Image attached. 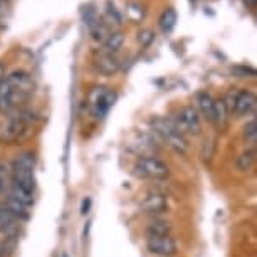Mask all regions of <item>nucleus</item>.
<instances>
[{"mask_svg": "<svg viewBox=\"0 0 257 257\" xmlns=\"http://www.w3.org/2000/svg\"><path fill=\"white\" fill-rule=\"evenodd\" d=\"M152 132L162 140V142L175 150L177 153H185L188 148V143L185 137L175 128V124L172 123V119L167 118H155L152 121Z\"/></svg>", "mask_w": 257, "mask_h": 257, "instance_id": "1", "label": "nucleus"}, {"mask_svg": "<svg viewBox=\"0 0 257 257\" xmlns=\"http://www.w3.org/2000/svg\"><path fill=\"white\" fill-rule=\"evenodd\" d=\"M135 170H137L140 177L153 178V180H163V178H167L170 175L168 165L155 157L138 158L137 165H135Z\"/></svg>", "mask_w": 257, "mask_h": 257, "instance_id": "2", "label": "nucleus"}, {"mask_svg": "<svg viewBox=\"0 0 257 257\" xmlns=\"http://www.w3.org/2000/svg\"><path fill=\"white\" fill-rule=\"evenodd\" d=\"M128 148H130V152H133L140 158L155 157V153L160 150L157 140L153 138V135L143 133V132H137L128 140Z\"/></svg>", "mask_w": 257, "mask_h": 257, "instance_id": "3", "label": "nucleus"}, {"mask_svg": "<svg viewBox=\"0 0 257 257\" xmlns=\"http://www.w3.org/2000/svg\"><path fill=\"white\" fill-rule=\"evenodd\" d=\"M116 101V93L109 91L106 88H94L89 94V103H91V113L96 118H103L108 113L111 106Z\"/></svg>", "mask_w": 257, "mask_h": 257, "instance_id": "4", "label": "nucleus"}, {"mask_svg": "<svg viewBox=\"0 0 257 257\" xmlns=\"http://www.w3.org/2000/svg\"><path fill=\"white\" fill-rule=\"evenodd\" d=\"M175 124V128L183 133H188V135H200L202 132V124H200V118H198L197 111L192 108V106H187L183 108L180 113L177 114V118L172 121Z\"/></svg>", "mask_w": 257, "mask_h": 257, "instance_id": "5", "label": "nucleus"}, {"mask_svg": "<svg viewBox=\"0 0 257 257\" xmlns=\"http://www.w3.org/2000/svg\"><path fill=\"white\" fill-rule=\"evenodd\" d=\"M147 247L152 254H157V255H173L177 252V242L170 235L148 237Z\"/></svg>", "mask_w": 257, "mask_h": 257, "instance_id": "6", "label": "nucleus"}, {"mask_svg": "<svg viewBox=\"0 0 257 257\" xmlns=\"http://www.w3.org/2000/svg\"><path fill=\"white\" fill-rule=\"evenodd\" d=\"M140 205L145 212L148 213H160V212H167L168 210V197L162 192H148L147 195L142 198Z\"/></svg>", "mask_w": 257, "mask_h": 257, "instance_id": "7", "label": "nucleus"}, {"mask_svg": "<svg viewBox=\"0 0 257 257\" xmlns=\"http://www.w3.org/2000/svg\"><path fill=\"white\" fill-rule=\"evenodd\" d=\"M7 81L12 84V88L21 93L22 96H27L29 93H32L34 89V82L31 79V76L24 71H16L7 77Z\"/></svg>", "mask_w": 257, "mask_h": 257, "instance_id": "8", "label": "nucleus"}, {"mask_svg": "<svg viewBox=\"0 0 257 257\" xmlns=\"http://www.w3.org/2000/svg\"><path fill=\"white\" fill-rule=\"evenodd\" d=\"M255 108V96L250 91H239L235 98V106H234V113L237 116H245L252 113Z\"/></svg>", "mask_w": 257, "mask_h": 257, "instance_id": "9", "label": "nucleus"}, {"mask_svg": "<svg viewBox=\"0 0 257 257\" xmlns=\"http://www.w3.org/2000/svg\"><path fill=\"white\" fill-rule=\"evenodd\" d=\"M12 173H14V183L17 187L24 188L27 192H34L36 188V178H34V172L31 170H21V168H12Z\"/></svg>", "mask_w": 257, "mask_h": 257, "instance_id": "10", "label": "nucleus"}, {"mask_svg": "<svg viewBox=\"0 0 257 257\" xmlns=\"http://www.w3.org/2000/svg\"><path fill=\"white\" fill-rule=\"evenodd\" d=\"M26 132V121L24 118H12L9 121V124L6 126V130L2 132V137L7 140V142H16L22 137V133Z\"/></svg>", "mask_w": 257, "mask_h": 257, "instance_id": "11", "label": "nucleus"}, {"mask_svg": "<svg viewBox=\"0 0 257 257\" xmlns=\"http://www.w3.org/2000/svg\"><path fill=\"white\" fill-rule=\"evenodd\" d=\"M96 67H98V71L101 72V74L113 76L119 69V62L113 54H104V56H99L98 59H96Z\"/></svg>", "mask_w": 257, "mask_h": 257, "instance_id": "12", "label": "nucleus"}, {"mask_svg": "<svg viewBox=\"0 0 257 257\" xmlns=\"http://www.w3.org/2000/svg\"><path fill=\"white\" fill-rule=\"evenodd\" d=\"M197 104H198V108H200L202 114L205 116L208 121H213V104H215V101L212 99V96L207 93H198Z\"/></svg>", "mask_w": 257, "mask_h": 257, "instance_id": "13", "label": "nucleus"}, {"mask_svg": "<svg viewBox=\"0 0 257 257\" xmlns=\"http://www.w3.org/2000/svg\"><path fill=\"white\" fill-rule=\"evenodd\" d=\"M172 232V224L167 220H153L147 227L148 237H160V235H170Z\"/></svg>", "mask_w": 257, "mask_h": 257, "instance_id": "14", "label": "nucleus"}, {"mask_svg": "<svg viewBox=\"0 0 257 257\" xmlns=\"http://www.w3.org/2000/svg\"><path fill=\"white\" fill-rule=\"evenodd\" d=\"M11 197L9 198H14V200H17L19 203H22V205H32V202H34V197H32V193L31 192H27V190H24V188L21 187H17L16 183H12L11 185Z\"/></svg>", "mask_w": 257, "mask_h": 257, "instance_id": "15", "label": "nucleus"}, {"mask_svg": "<svg viewBox=\"0 0 257 257\" xmlns=\"http://www.w3.org/2000/svg\"><path fill=\"white\" fill-rule=\"evenodd\" d=\"M255 163V150H247V152L240 153L239 157H237V168L240 170V172H249V170L254 167Z\"/></svg>", "mask_w": 257, "mask_h": 257, "instance_id": "16", "label": "nucleus"}, {"mask_svg": "<svg viewBox=\"0 0 257 257\" xmlns=\"http://www.w3.org/2000/svg\"><path fill=\"white\" fill-rule=\"evenodd\" d=\"M12 168L31 170V172H34V168H36V157H34V153L26 152V153L19 155V157H17L16 160H14Z\"/></svg>", "mask_w": 257, "mask_h": 257, "instance_id": "17", "label": "nucleus"}, {"mask_svg": "<svg viewBox=\"0 0 257 257\" xmlns=\"http://www.w3.org/2000/svg\"><path fill=\"white\" fill-rule=\"evenodd\" d=\"M227 114H229V111H227L224 101L222 99L215 101V104H213V123L219 126V128H225Z\"/></svg>", "mask_w": 257, "mask_h": 257, "instance_id": "18", "label": "nucleus"}, {"mask_svg": "<svg viewBox=\"0 0 257 257\" xmlns=\"http://www.w3.org/2000/svg\"><path fill=\"white\" fill-rule=\"evenodd\" d=\"M124 42V36L121 32H113L109 34L108 39L104 41V49L108 51V54H113V52H118L121 49Z\"/></svg>", "mask_w": 257, "mask_h": 257, "instance_id": "19", "label": "nucleus"}, {"mask_svg": "<svg viewBox=\"0 0 257 257\" xmlns=\"http://www.w3.org/2000/svg\"><path fill=\"white\" fill-rule=\"evenodd\" d=\"M177 24V12L173 9H167L162 17H160V27H162L163 32H170Z\"/></svg>", "mask_w": 257, "mask_h": 257, "instance_id": "20", "label": "nucleus"}, {"mask_svg": "<svg viewBox=\"0 0 257 257\" xmlns=\"http://www.w3.org/2000/svg\"><path fill=\"white\" fill-rule=\"evenodd\" d=\"M109 29L108 27H106L104 26V24L103 22H96L94 24V26L93 27H91V36H93V39H94V41H106V39H108V36H109Z\"/></svg>", "mask_w": 257, "mask_h": 257, "instance_id": "21", "label": "nucleus"}, {"mask_svg": "<svg viewBox=\"0 0 257 257\" xmlns=\"http://www.w3.org/2000/svg\"><path fill=\"white\" fill-rule=\"evenodd\" d=\"M26 208H27L26 205L19 203L17 200H14V198H9V200H7V210L11 212L14 217H22V219H26V217H27Z\"/></svg>", "mask_w": 257, "mask_h": 257, "instance_id": "22", "label": "nucleus"}, {"mask_svg": "<svg viewBox=\"0 0 257 257\" xmlns=\"http://www.w3.org/2000/svg\"><path fill=\"white\" fill-rule=\"evenodd\" d=\"M16 217L7 210V207H0V230H7L9 227L14 225Z\"/></svg>", "mask_w": 257, "mask_h": 257, "instance_id": "23", "label": "nucleus"}, {"mask_svg": "<svg viewBox=\"0 0 257 257\" xmlns=\"http://www.w3.org/2000/svg\"><path fill=\"white\" fill-rule=\"evenodd\" d=\"M244 138H245L247 143L255 145V140H257V123H255V119L249 121V123L244 126Z\"/></svg>", "mask_w": 257, "mask_h": 257, "instance_id": "24", "label": "nucleus"}, {"mask_svg": "<svg viewBox=\"0 0 257 257\" xmlns=\"http://www.w3.org/2000/svg\"><path fill=\"white\" fill-rule=\"evenodd\" d=\"M137 41L142 44L143 47H148L152 42L155 41V32L150 31V29H142L138 34H137Z\"/></svg>", "mask_w": 257, "mask_h": 257, "instance_id": "25", "label": "nucleus"}, {"mask_svg": "<svg viewBox=\"0 0 257 257\" xmlns=\"http://www.w3.org/2000/svg\"><path fill=\"white\" fill-rule=\"evenodd\" d=\"M128 14H130V17H132V21L140 22L143 19V16H145V11H143V7L140 6V4H132L130 9H128Z\"/></svg>", "mask_w": 257, "mask_h": 257, "instance_id": "26", "label": "nucleus"}, {"mask_svg": "<svg viewBox=\"0 0 257 257\" xmlns=\"http://www.w3.org/2000/svg\"><path fill=\"white\" fill-rule=\"evenodd\" d=\"M84 22L88 24L89 27H93L96 22H98V16H96V12H94V9H91L88 7L84 11Z\"/></svg>", "mask_w": 257, "mask_h": 257, "instance_id": "27", "label": "nucleus"}, {"mask_svg": "<svg viewBox=\"0 0 257 257\" xmlns=\"http://www.w3.org/2000/svg\"><path fill=\"white\" fill-rule=\"evenodd\" d=\"M6 185H7V170L0 163V192H4Z\"/></svg>", "mask_w": 257, "mask_h": 257, "instance_id": "28", "label": "nucleus"}, {"mask_svg": "<svg viewBox=\"0 0 257 257\" xmlns=\"http://www.w3.org/2000/svg\"><path fill=\"white\" fill-rule=\"evenodd\" d=\"M108 14L111 17H114V21L116 22H119L121 21V17H119V14L116 12V9H114V6H111V2H108Z\"/></svg>", "mask_w": 257, "mask_h": 257, "instance_id": "29", "label": "nucleus"}, {"mask_svg": "<svg viewBox=\"0 0 257 257\" xmlns=\"http://www.w3.org/2000/svg\"><path fill=\"white\" fill-rule=\"evenodd\" d=\"M89 207H91V198H84V200H82V205H81L82 215H86V213L89 212Z\"/></svg>", "mask_w": 257, "mask_h": 257, "instance_id": "30", "label": "nucleus"}, {"mask_svg": "<svg viewBox=\"0 0 257 257\" xmlns=\"http://www.w3.org/2000/svg\"><path fill=\"white\" fill-rule=\"evenodd\" d=\"M235 72H240V77H244L247 74H252V76H255V71H252V69H247V67H235L234 69Z\"/></svg>", "mask_w": 257, "mask_h": 257, "instance_id": "31", "label": "nucleus"}, {"mask_svg": "<svg viewBox=\"0 0 257 257\" xmlns=\"http://www.w3.org/2000/svg\"><path fill=\"white\" fill-rule=\"evenodd\" d=\"M4 77H6V67H4V64L0 62V81H2Z\"/></svg>", "mask_w": 257, "mask_h": 257, "instance_id": "32", "label": "nucleus"}, {"mask_svg": "<svg viewBox=\"0 0 257 257\" xmlns=\"http://www.w3.org/2000/svg\"><path fill=\"white\" fill-rule=\"evenodd\" d=\"M245 4H247V7L254 9V7H255V4H257V0H245Z\"/></svg>", "mask_w": 257, "mask_h": 257, "instance_id": "33", "label": "nucleus"}, {"mask_svg": "<svg viewBox=\"0 0 257 257\" xmlns=\"http://www.w3.org/2000/svg\"><path fill=\"white\" fill-rule=\"evenodd\" d=\"M62 257H67V254H62Z\"/></svg>", "mask_w": 257, "mask_h": 257, "instance_id": "34", "label": "nucleus"}]
</instances>
